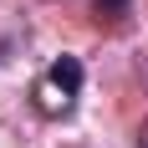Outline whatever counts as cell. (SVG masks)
Masks as SVG:
<instances>
[{
  "label": "cell",
  "mask_w": 148,
  "mask_h": 148,
  "mask_svg": "<svg viewBox=\"0 0 148 148\" xmlns=\"http://www.w3.org/2000/svg\"><path fill=\"white\" fill-rule=\"evenodd\" d=\"M77 92H82V61L77 56H56L46 66V77L36 82V107L46 118H61V112H72Z\"/></svg>",
  "instance_id": "1"
}]
</instances>
